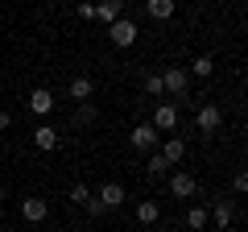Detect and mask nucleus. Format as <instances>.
<instances>
[{
    "label": "nucleus",
    "instance_id": "nucleus-12",
    "mask_svg": "<svg viewBox=\"0 0 248 232\" xmlns=\"http://www.w3.org/2000/svg\"><path fill=\"white\" fill-rule=\"evenodd\" d=\"M120 13H124V0H99V4H95V17H99V21H108V25H112Z\"/></svg>",
    "mask_w": 248,
    "mask_h": 232
},
{
    "label": "nucleus",
    "instance_id": "nucleus-11",
    "mask_svg": "<svg viewBox=\"0 0 248 232\" xmlns=\"http://www.w3.org/2000/svg\"><path fill=\"white\" fill-rule=\"evenodd\" d=\"M145 13L153 21H170L174 17V0H145Z\"/></svg>",
    "mask_w": 248,
    "mask_h": 232
},
{
    "label": "nucleus",
    "instance_id": "nucleus-4",
    "mask_svg": "<svg viewBox=\"0 0 248 232\" xmlns=\"http://www.w3.org/2000/svg\"><path fill=\"white\" fill-rule=\"evenodd\" d=\"M149 125H153V129H161V133H170V129L178 125V108H174V104H157V112H153Z\"/></svg>",
    "mask_w": 248,
    "mask_h": 232
},
{
    "label": "nucleus",
    "instance_id": "nucleus-5",
    "mask_svg": "<svg viewBox=\"0 0 248 232\" xmlns=\"http://www.w3.org/2000/svg\"><path fill=\"white\" fill-rule=\"evenodd\" d=\"M170 191H174V199H195L199 182L190 179V174H174V179H170Z\"/></svg>",
    "mask_w": 248,
    "mask_h": 232
},
{
    "label": "nucleus",
    "instance_id": "nucleus-15",
    "mask_svg": "<svg viewBox=\"0 0 248 232\" xmlns=\"http://www.w3.org/2000/svg\"><path fill=\"white\" fill-rule=\"evenodd\" d=\"M145 174H149V179H166V174H170V162L161 158V153H153V158L145 162Z\"/></svg>",
    "mask_w": 248,
    "mask_h": 232
},
{
    "label": "nucleus",
    "instance_id": "nucleus-21",
    "mask_svg": "<svg viewBox=\"0 0 248 232\" xmlns=\"http://www.w3.org/2000/svg\"><path fill=\"white\" fill-rule=\"evenodd\" d=\"M87 199H91V191L83 187V182H75V187H71V203H75V207H83Z\"/></svg>",
    "mask_w": 248,
    "mask_h": 232
},
{
    "label": "nucleus",
    "instance_id": "nucleus-23",
    "mask_svg": "<svg viewBox=\"0 0 248 232\" xmlns=\"http://www.w3.org/2000/svg\"><path fill=\"white\" fill-rule=\"evenodd\" d=\"M79 17L83 21H95V4H91V0H83V4H79Z\"/></svg>",
    "mask_w": 248,
    "mask_h": 232
},
{
    "label": "nucleus",
    "instance_id": "nucleus-18",
    "mask_svg": "<svg viewBox=\"0 0 248 232\" xmlns=\"http://www.w3.org/2000/svg\"><path fill=\"white\" fill-rule=\"evenodd\" d=\"M207 224V207H190V212H186V228L190 232H199Z\"/></svg>",
    "mask_w": 248,
    "mask_h": 232
},
{
    "label": "nucleus",
    "instance_id": "nucleus-14",
    "mask_svg": "<svg viewBox=\"0 0 248 232\" xmlns=\"http://www.w3.org/2000/svg\"><path fill=\"white\" fill-rule=\"evenodd\" d=\"M91 91H95V83L87 79V75H79V79H71V99H79V104H87Z\"/></svg>",
    "mask_w": 248,
    "mask_h": 232
},
{
    "label": "nucleus",
    "instance_id": "nucleus-26",
    "mask_svg": "<svg viewBox=\"0 0 248 232\" xmlns=\"http://www.w3.org/2000/svg\"><path fill=\"white\" fill-rule=\"evenodd\" d=\"M0 215H4V199H0Z\"/></svg>",
    "mask_w": 248,
    "mask_h": 232
},
{
    "label": "nucleus",
    "instance_id": "nucleus-10",
    "mask_svg": "<svg viewBox=\"0 0 248 232\" xmlns=\"http://www.w3.org/2000/svg\"><path fill=\"white\" fill-rule=\"evenodd\" d=\"M29 108H33L37 116H46L54 108V91H46V87H37V91H29Z\"/></svg>",
    "mask_w": 248,
    "mask_h": 232
},
{
    "label": "nucleus",
    "instance_id": "nucleus-1",
    "mask_svg": "<svg viewBox=\"0 0 248 232\" xmlns=\"http://www.w3.org/2000/svg\"><path fill=\"white\" fill-rule=\"evenodd\" d=\"M137 21H128V17H116L112 21V29H108V37H112V46H120V50H128V46L137 42Z\"/></svg>",
    "mask_w": 248,
    "mask_h": 232
},
{
    "label": "nucleus",
    "instance_id": "nucleus-19",
    "mask_svg": "<svg viewBox=\"0 0 248 232\" xmlns=\"http://www.w3.org/2000/svg\"><path fill=\"white\" fill-rule=\"evenodd\" d=\"M190 71H195V75H199V79H207V75H211V71H215V63H211V58H207V54H199L195 63H190Z\"/></svg>",
    "mask_w": 248,
    "mask_h": 232
},
{
    "label": "nucleus",
    "instance_id": "nucleus-2",
    "mask_svg": "<svg viewBox=\"0 0 248 232\" xmlns=\"http://www.w3.org/2000/svg\"><path fill=\"white\" fill-rule=\"evenodd\" d=\"M219 125H223V112H219L215 104H203V108H199V116H195V129H199V133H215Z\"/></svg>",
    "mask_w": 248,
    "mask_h": 232
},
{
    "label": "nucleus",
    "instance_id": "nucleus-17",
    "mask_svg": "<svg viewBox=\"0 0 248 232\" xmlns=\"http://www.w3.org/2000/svg\"><path fill=\"white\" fill-rule=\"evenodd\" d=\"M95 104H91V99H87V104H79V112H75V125H95Z\"/></svg>",
    "mask_w": 248,
    "mask_h": 232
},
{
    "label": "nucleus",
    "instance_id": "nucleus-22",
    "mask_svg": "<svg viewBox=\"0 0 248 232\" xmlns=\"http://www.w3.org/2000/svg\"><path fill=\"white\" fill-rule=\"evenodd\" d=\"M145 91H149V96H166V87H161V75H149V79H145Z\"/></svg>",
    "mask_w": 248,
    "mask_h": 232
},
{
    "label": "nucleus",
    "instance_id": "nucleus-6",
    "mask_svg": "<svg viewBox=\"0 0 248 232\" xmlns=\"http://www.w3.org/2000/svg\"><path fill=\"white\" fill-rule=\"evenodd\" d=\"M133 145L137 149H157V129L153 125H137L133 129Z\"/></svg>",
    "mask_w": 248,
    "mask_h": 232
},
{
    "label": "nucleus",
    "instance_id": "nucleus-20",
    "mask_svg": "<svg viewBox=\"0 0 248 232\" xmlns=\"http://www.w3.org/2000/svg\"><path fill=\"white\" fill-rule=\"evenodd\" d=\"M137 220H141V224H153V220H157V203H153V199H145V203L137 207Z\"/></svg>",
    "mask_w": 248,
    "mask_h": 232
},
{
    "label": "nucleus",
    "instance_id": "nucleus-25",
    "mask_svg": "<svg viewBox=\"0 0 248 232\" xmlns=\"http://www.w3.org/2000/svg\"><path fill=\"white\" fill-rule=\"evenodd\" d=\"M0 129H9V112L4 108H0Z\"/></svg>",
    "mask_w": 248,
    "mask_h": 232
},
{
    "label": "nucleus",
    "instance_id": "nucleus-24",
    "mask_svg": "<svg viewBox=\"0 0 248 232\" xmlns=\"http://www.w3.org/2000/svg\"><path fill=\"white\" fill-rule=\"evenodd\" d=\"M232 187H236V195H244V191H248V174H236V179H232Z\"/></svg>",
    "mask_w": 248,
    "mask_h": 232
},
{
    "label": "nucleus",
    "instance_id": "nucleus-16",
    "mask_svg": "<svg viewBox=\"0 0 248 232\" xmlns=\"http://www.w3.org/2000/svg\"><path fill=\"white\" fill-rule=\"evenodd\" d=\"M232 215H236V207H232L228 199H219V203H215V224H219V228H228Z\"/></svg>",
    "mask_w": 248,
    "mask_h": 232
},
{
    "label": "nucleus",
    "instance_id": "nucleus-9",
    "mask_svg": "<svg viewBox=\"0 0 248 232\" xmlns=\"http://www.w3.org/2000/svg\"><path fill=\"white\" fill-rule=\"evenodd\" d=\"M33 145H37V149H58V129L37 125V129H33Z\"/></svg>",
    "mask_w": 248,
    "mask_h": 232
},
{
    "label": "nucleus",
    "instance_id": "nucleus-13",
    "mask_svg": "<svg viewBox=\"0 0 248 232\" xmlns=\"http://www.w3.org/2000/svg\"><path fill=\"white\" fill-rule=\"evenodd\" d=\"M161 158H166L170 166H178V162L186 158V141H178V137H170V141L161 145Z\"/></svg>",
    "mask_w": 248,
    "mask_h": 232
},
{
    "label": "nucleus",
    "instance_id": "nucleus-8",
    "mask_svg": "<svg viewBox=\"0 0 248 232\" xmlns=\"http://www.w3.org/2000/svg\"><path fill=\"white\" fill-rule=\"evenodd\" d=\"M21 212H25V220H29V224H42L46 215H50V207H46V199H37V195H33V199H25V203H21Z\"/></svg>",
    "mask_w": 248,
    "mask_h": 232
},
{
    "label": "nucleus",
    "instance_id": "nucleus-7",
    "mask_svg": "<svg viewBox=\"0 0 248 232\" xmlns=\"http://www.w3.org/2000/svg\"><path fill=\"white\" fill-rule=\"evenodd\" d=\"M95 199L108 207V212H112V207H120V203H124V187H120V182H104V191H99Z\"/></svg>",
    "mask_w": 248,
    "mask_h": 232
},
{
    "label": "nucleus",
    "instance_id": "nucleus-3",
    "mask_svg": "<svg viewBox=\"0 0 248 232\" xmlns=\"http://www.w3.org/2000/svg\"><path fill=\"white\" fill-rule=\"evenodd\" d=\"M186 83H190V79H186L182 66H170V71L161 75V87H166L170 96H186Z\"/></svg>",
    "mask_w": 248,
    "mask_h": 232
}]
</instances>
